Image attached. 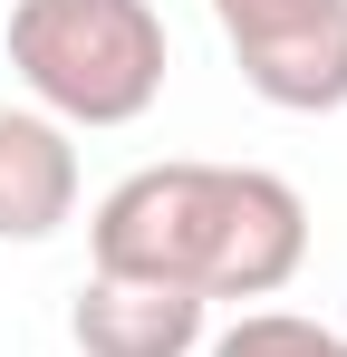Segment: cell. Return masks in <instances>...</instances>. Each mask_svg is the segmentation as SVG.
I'll return each instance as SVG.
<instances>
[{"mask_svg":"<svg viewBox=\"0 0 347 357\" xmlns=\"http://www.w3.org/2000/svg\"><path fill=\"white\" fill-rule=\"evenodd\" d=\"M309 261V203L270 165H135L87 213L97 280L213 299H280Z\"/></svg>","mask_w":347,"mask_h":357,"instance_id":"cell-1","label":"cell"},{"mask_svg":"<svg viewBox=\"0 0 347 357\" xmlns=\"http://www.w3.org/2000/svg\"><path fill=\"white\" fill-rule=\"evenodd\" d=\"M10 68L29 107L77 126H135L164 97V10L155 0H10Z\"/></svg>","mask_w":347,"mask_h":357,"instance_id":"cell-2","label":"cell"},{"mask_svg":"<svg viewBox=\"0 0 347 357\" xmlns=\"http://www.w3.org/2000/svg\"><path fill=\"white\" fill-rule=\"evenodd\" d=\"M231 68L280 116H338L347 107V0H213Z\"/></svg>","mask_w":347,"mask_h":357,"instance_id":"cell-3","label":"cell"},{"mask_svg":"<svg viewBox=\"0 0 347 357\" xmlns=\"http://www.w3.org/2000/svg\"><path fill=\"white\" fill-rule=\"evenodd\" d=\"M213 338V309L193 290H155V280H97L68 299V348L77 357H193Z\"/></svg>","mask_w":347,"mask_h":357,"instance_id":"cell-4","label":"cell"},{"mask_svg":"<svg viewBox=\"0 0 347 357\" xmlns=\"http://www.w3.org/2000/svg\"><path fill=\"white\" fill-rule=\"evenodd\" d=\"M77 222V145L39 107H0V241H49Z\"/></svg>","mask_w":347,"mask_h":357,"instance_id":"cell-5","label":"cell"},{"mask_svg":"<svg viewBox=\"0 0 347 357\" xmlns=\"http://www.w3.org/2000/svg\"><path fill=\"white\" fill-rule=\"evenodd\" d=\"M203 357H347V338L328 319H299V309H241L231 328L203 338Z\"/></svg>","mask_w":347,"mask_h":357,"instance_id":"cell-6","label":"cell"}]
</instances>
